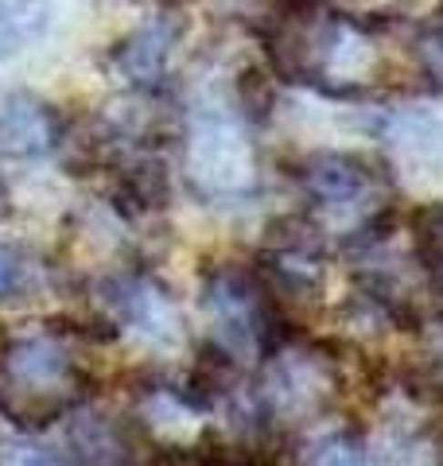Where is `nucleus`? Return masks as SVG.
I'll list each match as a JSON object with an SVG mask.
<instances>
[{
    "label": "nucleus",
    "mask_w": 443,
    "mask_h": 466,
    "mask_svg": "<svg viewBox=\"0 0 443 466\" xmlns=\"http://www.w3.org/2000/svg\"><path fill=\"white\" fill-rule=\"evenodd\" d=\"M191 164L211 187H238L249 171V148L238 125L222 113H206L191 140Z\"/></svg>",
    "instance_id": "nucleus-1"
},
{
    "label": "nucleus",
    "mask_w": 443,
    "mask_h": 466,
    "mask_svg": "<svg viewBox=\"0 0 443 466\" xmlns=\"http://www.w3.org/2000/svg\"><path fill=\"white\" fill-rule=\"evenodd\" d=\"M113 308L125 319V327H132L148 342L168 346L180 339V319H175L171 299L164 296V288H156L144 276H125L113 284Z\"/></svg>",
    "instance_id": "nucleus-2"
},
{
    "label": "nucleus",
    "mask_w": 443,
    "mask_h": 466,
    "mask_svg": "<svg viewBox=\"0 0 443 466\" xmlns=\"http://www.w3.org/2000/svg\"><path fill=\"white\" fill-rule=\"evenodd\" d=\"M55 137H58V125L43 101L16 94L0 106V152L5 156H16V159L43 156L55 148Z\"/></svg>",
    "instance_id": "nucleus-3"
},
{
    "label": "nucleus",
    "mask_w": 443,
    "mask_h": 466,
    "mask_svg": "<svg viewBox=\"0 0 443 466\" xmlns=\"http://www.w3.org/2000/svg\"><path fill=\"white\" fill-rule=\"evenodd\" d=\"M8 377L24 385L27 397H47V392H63L70 377V361L51 339H16L5 350Z\"/></svg>",
    "instance_id": "nucleus-4"
},
{
    "label": "nucleus",
    "mask_w": 443,
    "mask_h": 466,
    "mask_svg": "<svg viewBox=\"0 0 443 466\" xmlns=\"http://www.w3.org/2000/svg\"><path fill=\"white\" fill-rule=\"evenodd\" d=\"M304 183L319 202H335V207H346V202L362 198L369 187V175L354 156H315L304 171Z\"/></svg>",
    "instance_id": "nucleus-5"
},
{
    "label": "nucleus",
    "mask_w": 443,
    "mask_h": 466,
    "mask_svg": "<svg viewBox=\"0 0 443 466\" xmlns=\"http://www.w3.org/2000/svg\"><path fill=\"white\" fill-rule=\"evenodd\" d=\"M51 27V0H5L0 8V63Z\"/></svg>",
    "instance_id": "nucleus-6"
},
{
    "label": "nucleus",
    "mask_w": 443,
    "mask_h": 466,
    "mask_svg": "<svg viewBox=\"0 0 443 466\" xmlns=\"http://www.w3.org/2000/svg\"><path fill=\"white\" fill-rule=\"evenodd\" d=\"M168 47H171V32L168 24H148L144 32H137L121 51H117V63L129 78L137 82H156L164 75V63H168Z\"/></svg>",
    "instance_id": "nucleus-7"
},
{
    "label": "nucleus",
    "mask_w": 443,
    "mask_h": 466,
    "mask_svg": "<svg viewBox=\"0 0 443 466\" xmlns=\"http://www.w3.org/2000/svg\"><path fill=\"white\" fill-rule=\"evenodd\" d=\"M307 466H366V451L350 431H331L307 451Z\"/></svg>",
    "instance_id": "nucleus-8"
},
{
    "label": "nucleus",
    "mask_w": 443,
    "mask_h": 466,
    "mask_svg": "<svg viewBox=\"0 0 443 466\" xmlns=\"http://www.w3.org/2000/svg\"><path fill=\"white\" fill-rule=\"evenodd\" d=\"M0 466H58V462L39 447H5L0 451Z\"/></svg>",
    "instance_id": "nucleus-9"
},
{
    "label": "nucleus",
    "mask_w": 443,
    "mask_h": 466,
    "mask_svg": "<svg viewBox=\"0 0 443 466\" xmlns=\"http://www.w3.org/2000/svg\"><path fill=\"white\" fill-rule=\"evenodd\" d=\"M420 58H424L428 75H432V78H439V82H443V32L428 35V39L420 43Z\"/></svg>",
    "instance_id": "nucleus-10"
},
{
    "label": "nucleus",
    "mask_w": 443,
    "mask_h": 466,
    "mask_svg": "<svg viewBox=\"0 0 443 466\" xmlns=\"http://www.w3.org/2000/svg\"><path fill=\"white\" fill-rule=\"evenodd\" d=\"M12 284H16V257L0 245V296H8Z\"/></svg>",
    "instance_id": "nucleus-11"
}]
</instances>
